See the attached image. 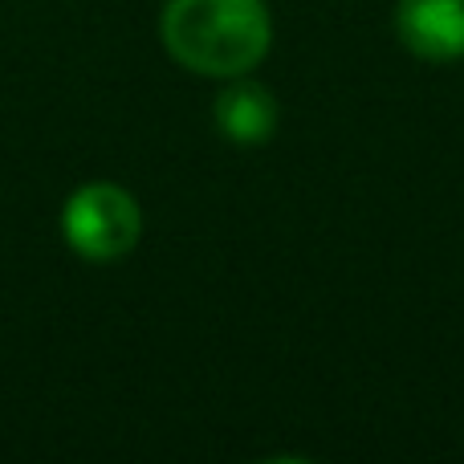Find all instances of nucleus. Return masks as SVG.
Returning <instances> with one entry per match:
<instances>
[{"mask_svg": "<svg viewBox=\"0 0 464 464\" xmlns=\"http://www.w3.org/2000/svg\"><path fill=\"white\" fill-rule=\"evenodd\" d=\"M163 45L179 65L208 78H240L269 53V8L261 0H168Z\"/></svg>", "mask_w": 464, "mask_h": 464, "instance_id": "nucleus-1", "label": "nucleus"}, {"mask_svg": "<svg viewBox=\"0 0 464 464\" xmlns=\"http://www.w3.org/2000/svg\"><path fill=\"white\" fill-rule=\"evenodd\" d=\"M62 232L73 253H82L86 261H114L139 245L143 212L135 196L122 192L119 184H86L65 204Z\"/></svg>", "mask_w": 464, "mask_h": 464, "instance_id": "nucleus-2", "label": "nucleus"}, {"mask_svg": "<svg viewBox=\"0 0 464 464\" xmlns=\"http://www.w3.org/2000/svg\"><path fill=\"white\" fill-rule=\"evenodd\" d=\"M395 29L411 53L452 62L464 53V0H400Z\"/></svg>", "mask_w": 464, "mask_h": 464, "instance_id": "nucleus-3", "label": "nucleus"}, {"mask_svg": "<svg viewBox=\"0 0 464 464\" xmlns=\"http://www.w3.org/2000/svg\"><path fill=\"white\" fill-rule=\"evenodd\" d=\"M217 127L240 147L269 143L273 130H277V102L256 82H232L217 98Z\"/></svg>", "mask_w": 464, "mask_h": 464, "instance_id": "nucleus-4", "label": "nucleus"}]
</instances>
